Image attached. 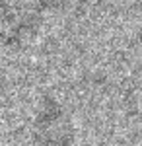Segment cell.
Returning a JSON list of instances; mask_svg holds the SVG:
<instances>
[{"mask_svg": "<svg viewBox=\"0 0 142 146\" xmlns=\"http://www.w3.org/2000/svg\"><path fill=\"white\" fill-rule=\"evenodd\" d=\"M72 127L55 103L47 105L35 119V138L39 146H68Z\"/></svg>", "mask_w": 142, "mask_h": 146, "instance_id": "1", "label": "cell"}, {"mask_svg": "<svg viewBox=\"0 0 142 146\" xmlns=\"http://www.w3.org/2000/svg\"><path fill=\"white\" fill-rule=\"evenodd\" d=\"M33 31V16L12 4H0V45H16Z\"/></svg>", "mask_w": 142, "mask_h": 146, "instance_id": "2", "label": "cell"}]
</instances>
